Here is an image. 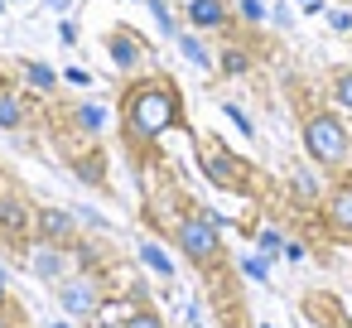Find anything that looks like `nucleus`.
<instances>
[{
  "mask_svg": "<svg viewBox=\"0 0 352 328\" xmlns=\"http://www.w3.org/2000/svg\"><path fill=\"white\" fill-rule=\"evenodd\" d=\"M179 121H184V102H179L174 83L145 78V83L126 87V97H121V131H126L131 145H150L164 131H174Z\"/></svg>",
  "mask_w": 352,
  "mask_h": 328,
  "instance_id": "nucleus-1",
  "label": "nucleus"
},
{
  "mask_svg": "<svg viewBox=\"0 0 352 328\" xmlns=\"http://www.w3.org/2000/svg\"><path fill=\"white\" fill-rule=\"evenodd\" d=\"M304 150L318 169H342L352 155V135L338 111H309L304 116Z\"/></svg>",
  "mask_w": 352,
  "mask_h": 328,
  "instance_id": "nucleus-2",
  "label": "nucleus"
},
{
  "mask_svg": "<svg viewBox=\"0 0 352 328\" xmlns=\"http://www.w3.org/2000/svg\"><path fill=\"white\" fill-rule=\"evenodd\" d=\"M174 241H179V251H184L193 265H203V270H212V265L222 261L217 222H212V217H203V212H188V217L174 227Z\"/></svg>",
  "mask_w": 352,
  "mask_h": 328,
  "instance_id": "nucleus-3",
  "label": "nucleus"
},
{
  "mask_svg": "<svg viewBox=\"0 0 352 328\" xmlns=\"http://www.w3.org/2000/svg\"><path fill=\"white\" fill-rule=\"evenodd\" d=\"M323 222H328V232H338V237L352 241V184H338L323 198Z\"/></svg>",
  "mask_w": 352,
  "mask_h": 328,
  "instance_id": "nucleus-4",
  "label": "nucleus"
},
{
  "mask_svg": "<svg viewBox=\"0 0 352 328\" xmlns=\"http://www.w3.org/2000/svg\"><path fill=\"white\" fill-rule=\"evenodd\" d=\"M34 222H39V232H44L49 241H68V237H73V217H68L63 208H44Z\"/></svg>",
  "mask_w": 352,
  "mask_h": 328,
  "instance_id": "nucleus-5",
  "label": "nucleus"
},
{
  "mask_svg": "<svg viewBox=\"0 0 352 328\" xmlns=\"http://www.w3.org/2000/svg\"><path fill=\"white\" fill-rule=\"evenodd\" d=\"M188 20H193L198 30H217V25H227V6H222V0H193V6H188Z\"/></svg>",
  "mask_w": 352,
  "mask_h": 328,
  "instance_id": "nucleus-6",
  "label": "nucleus"
},
{
  "mask_svg": "<svg viewBox=\"0 0 352 328\" xmlns=\"http://www.w3.org/2000/svg\"><path fill=\"white\" fill-rule=\"evenodd\" d=\"M63 309L68 314H92L97 309V289L82 280V285H63Z\"/></svg>",
  "mask_w": 352,
  "mask_h": 328,
  "instance_id": "nucleus-7",
  "label": "nucleus"
},
{
  "mask_svg": "<svg viewBox=\"0 0 352 328\" xmlns=\"http://www.w3.org/2000/svg\"><path fill=\"white\" fill-rule=\"evenodd\" d=\"M107 54H111V58H116L121 68H135V63H140V44H135V39H131L126 30L107 39Z\"/></svg>",
  "mask_w": 352,
  "mask_h": 328,
  "instance_id": "nucleus-8",
  "label": "nucleus"
},
{
  "mask_svg": "<svg viewBox=\"0 0 352 328\" xmlns=\"http://www.w3.org/2000/svg\"><path fill=\"white\" fill-rule=\"evenodd\" d=\"M0 232H10V237H25V232H30V212H25L15 198L0 203Z\"/></svg>",
  "mask_w": 352,
  "mask_h": 328,
  "instance_id": "nucleus-9",
  "label": "nucleus"
},
{
  "mask_svg": "<svg viewBox=\"0 0 352 328\" xmlns=\"http://www.w3.org/2000/svg\"><path fill=\"white\" fill-rule=\"evenodd\" d=\"M25 121V107H20V97L15 92H0V126H6V131H15Z\"/></svg>",
  "mask_w": 352,
  "mask_h": 328,
  "instance_id": "nucleus-10",
  "label": "nucleus"
},
{
  "mask_svg": "<svg viewBox=\"0 0 352 328\" xmlns=\"http://www.w3.org/2000/svg\"><path fill=\"white\" fill-rule=\"evenodd\" d=\"M34 270H39V275H49V280H54V275H58V270H63V256H58V251H54V246H39V251H34Z\"/></svg>",
  "mask_w": 352,
  "mask_h": 328,
  "instance_id": "nucleus-11",
  "label": "nucleus"
},
{
  "mask_svg": "<svg viewBox=\"0 0 352 328\" xmlns=\"http://www.w3.org/2000/svg\"><path fill=\"white\" fill-rule=\"evenodd\" d=\"M333 97H338L342 111H352V68H342V73L333 78Z\"/></svg>",
  "mask_w": 352,
  "mask_h": 328,
  "instance_id": "nucleus-12",
  "label": "nucleus"
},
{
  "mask_svg": "<svg viewBox=\"0 0 352 328\" xmlns=\"http://www.w3.org/2000/svg\"><path fill=\"white\" fill-rule=\"evenodd\" d=\"M121 328H164V318H160L155 309H135V314H126Z\"/></svg>",
  "mask_w": 352,
  "mask_h": 328,
  "instance_id": "nucleus-13",
  "label": "nucleus"
},
{
  "mask_svg": "<svg viewBox=\"0 0 352 328\" xmlns=\"http://www.w3.org/2000/svg\"><path fill=\"white\" fill-rule=\"evenodd\" d=\"M30 83H34V87H54L58 78H54V68H44V63H30Z\"/></svg>",
  "mask_w": 352,
  "mask_h": 328,
  "instance_id": "nucleus-14",
  "label": "nucleus"
},
{
  "mask_svg": "<svg viewBox=\"0 0 352 328\" xmlns=\"http://www.w3.org/2000/svg\"><path fill=\"white\" fill-rule=\"evenodd\" d=\"M179 49H184V54H188L198 68H208V54H203V44H198V39H179Z\"/></svg>",
  "mask_w": 352,
  "mask_h": 328,
  "instance_id": "nucleus-15",
  "label": "nucleus"
},
{
  "mask_svg": "<svg viewBox=\"0 0 352 328\" xmlns=\"http://www.w3.org/2000/svg\"><path fill=\"white\" fill-rule=\"evenodd\" d=\"M222 73H246V54H222Z\"/></svg>",
  "mask_w": 352,
  "mask_h": 328,
  "instance_id": "nucleus-16",
  "label": "nucleus"
},
{
  "mask_svg": "<svg viewBox=\"0 0 352 328\" xmlns=\"http://www.w3.org/2000/svg\"><path fill=\"white\" fill-rule=\"evenodd\" d=\"M145 265H155L160 275H169V261H164V251H160V246H145Z\"/></svg>",
  "mask_w": 352,
  "mask_h": 328,
  "instance_id": "nucleus-17",
  "label": "nucleus"
},
{
  "mask_svg": "<svg viewBox=\"0 0 352 328\" xmlns=\"http://www.w3.org/2000/svg\"><path fill=\"white\" fill-rule=\"evenodd\" d=\"M294 193H299V198H318V184H314L309 174H299V179H294Z\"/></svg>",
  "mask_w": 352,
  "mask_h": 328,
  "instance_id": "nucleus-18",
  "label": "nucleus"
},
{
  "mask_svg": "<svg viewBox=\"0 0 352 328\" xmlns=\"http://www.w3.org/2000/svg\"><path fill=\"white\" fill-rule=\"evenodd\" d=\"M6 289H10V280H6V270H0V304H6Z\"/></svg>",
  "mask_w": 352,
  "mask_h": 328,
  "instance_id": "nucleus-19",
  "label": "nucleus"
},
{
  "mask_svg": "<svg viewBox=\"0 0 352 328\" xmlns=\"http://www.w3.org/2000/svg\"><path fill=\"white\" fill-rule=\"evenodd\" d=\"M0 328H10V318H6V304H0Z\"/></svg>",
  "mask_w": 352,
  "mask_h": 328,
  "instance_id": "nucleus-20",
  "label": "nucleus"
}]
</instances>
